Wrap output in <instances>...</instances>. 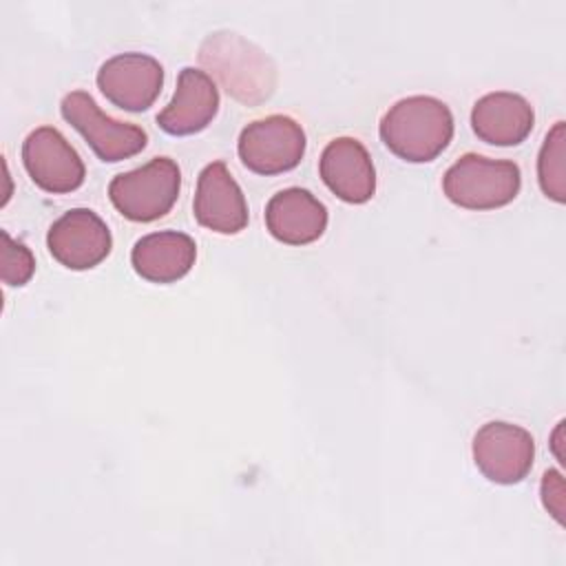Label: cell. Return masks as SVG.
<instances>
[{
	"label": "cell",
	"mask_w": 566,
	"mask_h": 566,
	"mask_svg": "<svg viewBox=\"0 0 566 566\" xmlns=\"http://www.w3.org/2000/svg\"><path fill=\"white\" fill-rule=\"evenodd\" d=\"M451 108L433 95H409L398 99L380 119L382 144L411 164L433 161L453 139Z\"/></svg>",
	"instance_id": "6da1fadb"
},
{
	"label": "cell",
	"mask_w": 566,
	"mask_h": 566,
	"mask_svg": "<svg viewBox=\"0 0 566 566\" xmlns=\"http://www.w3.org/2000/svg\"><path fill=\"white\" fill-rule=\"evenodd\" d=\"M199 62L241 104L256 106L276 88L270 55L234 31L210 33L199 46Z\"/></svg>",
	"instance_id": "7a4b0ae2"
},
{
	"label": "cell",
	"mask_w": 566,
	"mask_h": 566,
	"mask_svg": "<svg viewBox=\"0 0 566 566\" xmlns=\"http://www.w3.org/2000/svg\"><path fill=\"white\" fill-rule=\"evenodd\" d=\"M522 188L520 166L511 159H489L467 153L455 159L444 177L447 199L467 210H493L511 203Z\"/></svg>",
	"instance_id": "3957f363"
},
{
	"label": "cell",
	"mask_w": 566,
	"mask_h": 566,
	"mask_svg": "<svg viewBox=\"0 0 566 566\" xmlns=\"http://www.w3.org/2000/svg\"><path fill=\"white\" fill-rule=\"evenodd\" d=\"M181 190V170L170 157H155L148 164L119 172L108 184V199L128 221L148 223L170 212Z\"/></svg>",
	"instance_id": "277c9868"
},
{
	"label": "cell",
	"mask_w": 566,
	"mask_h": 566,
	"mask_svg": "<svg viewBox=\"0 0 566 566\" xmlns=\"http://www.w3.org/2000/svg\"><path fill=\"white\" fill-rule=\"evenodd\" d=\"M60 113L102 161L115 164L128 159L148 144V135L142 126L108 117L86 91L66 93L60 102Z\"/></svg>",
	"instance_id": "5b68a950"
},
{
	"label": "cell",
	"mask_w": 566,
	"mask_h": 566,
	"mask_svg": "<svg viewBox=\"0 0 566 566\" xmlns=\"http://www.w3.org/2000/svg\"><path fill=\"white\" fill-rule=\"evenodd\" d=\"M305 130L287 115L250 122L237 142L241 164L256 175H279L296 168L305 155Z\"/></svg>",
	"instance_id": "8992f818"
},
{
	"label": "cell",
	"mask_w": 566,
	"mask_h": 566,
	"mask_svg": "<svg viewBox=\"0 0 566 566\" xmlns=\"http://www.w3.org/2000/svg\"><path fill=\"white\" fill-rule=\"evenodd\" d=\"M473 462L495 484H517L533 469V436L513 422L491 420L473 436Z\"/></svg>",
	"instance_id": "52a82bcc"
},
{
	"label": "cell",
	"mask_w": 566,
	"mask_h": 566,
	"mask_svg": "<svg viewBox=\"0 0 566 566\" xmlns=\"http://www.w3.org/2000/svg\"><path fill=\"white\" fill-rule=\"evenodd\" d=\"M22 164L33 184L53 195L77 190L86 177L80 153L53 126H38L24 137Z\"/></svg>",
	"instance_id": "ba28073f"
},
{
	"label": "cell",
	"mask_w": 566,
	"mask_h": 566,
	"mask_svg": "<svg viewBox=\"0 0 566 566\" xmlns=\"http://www.w3.org/2000/svg\"><path fill=\"white\" fill-rule=\"evenodd\" d=\"M97 88L122 111H148L161 93L164 66L146 53L128 51L108 57L97 71Z\"/></svg>",
	"instance_id": "9c48e42d"
},
{
	"label": "cell",
	"mask_w": 566,
	"mask_h": 566,
	"mask_svg": "<svg viewBox=\"0 0 566 566\" xmlns=\"http://www.w3.org/2000/svg\"><path fill=\"white\" fill-rule=\"evenodd\" d=\"M46 248L60 265L69 270H91L111 254L113 237L97 212L71 208L51 223Z\"/></svg>",
	"instance_id": "30bf717a"
},
{
	"label": "cell",
	"mask_w": 566,
	"mask_h": 566,
	"mask_svg": "<svg viewBox=\"0 0 566 566\" xmlns=\"http://www.w3.org/2000/svg\"><path fill=\"white\" fill-rule=\"evenodd\" d=\"M192 214L199 226L219 234H237L248 226L245 195L226 161H210L199 172Z\"/></svg>",
	"instance_id": "8fae6325"
},
{
	"label": "cell",
	"mask_w": 566,
	"mask_h": 566,
	"mask_svg": "<svg viewBox=\"0 0 566 566\" xmlns=\"http://www.w3.org/2000/svg\"><path fill=\"white\" fill-rule=\"evenodd\" d=\"M219 111V88L214 80L195 66H184L177 77L172 99L157 113V126L168 135H195L203 130Z\"/></svg>",
	"instance_id": "7c38bea8"
},
{
	"label": "cell",
	"mask_w": 566,
	"mask_h": 566,
	"mask_svg": "<svg viewBox=\"0 0 566 566\" xmlns=\"http://www.w3.org/2000/svg\"><path fill=\"white\" fill-rule=\"evenodd\" d=\"M323 184L347 203H365L376 192V170L367 148L356 137L332 139L318 159Z\"/></svg>",
	"instance_id": "4fadbf2b"
},
{
	"label": "cell",
	"mask_w": 566,
	"mask_h": 566,
	"mask_svg": "<svg viewBox=\"0 0 566 566\" xmlns=\"http://www.w3.org/2000/svg\"><path fill=\"white\" fill-rule=\"evenodd\" d=\"M265 228L287 245H307L323 237L327 208L305 188H285L272 195L265 206Z\"/></svg>",
	"instance_id": "5bb4252c"
},
{
	"label": "cell",
	"mask_w": 566,
	"mask_h": 566,
	"mask_svg": "<svg viewBox=\"0 0 566 566\" xmlns=\"http://www.w3.org/2000/svg\"><path fill=\"white\" fill-rule=\"evenodd\" d=\"M535 124L533 106L526 97L511 91L482 95L471 108L473 133L491 146L522 144Z\"/></svg>",
	"instance_id": "9a60e30c"
},
{
	"label": "cell",
	"mask_w": 566,
	"mask_h": 566,
	"mask_svg": "<svg viewBox=\"0 0 566 566\" xmlns=\"http://www.w3.org/2000/svg\"><path fill=\"white\" fill-rule=\"evenodd\" d=\"M197 259V243L190 234L159 230L144 234L130 250L133 270L150 283H175L190 272Z\"/></svg>",
	"instance_id": "2e32d148"
},
{
	"label": "cell",
	"mask_w": 566,
	"mask_h": 566,
	"mask_svg": "<svg viewBox=\"0 0 566 566\" xmlns=\"http://www.w3.org/2000/svg\"><path fill=\"white\" fill-rule=\"evenodd\" d=\"M564 144H566V124L557 122L548 135L544 137V144L537 155V181L542 192L557 201H566V186H564Z\"/></svg>",
	"instance_id": "e0dca14e"
},
{
	"label": "cell",
	"mask_w": 566,
	"mask_h": 566,
	"mask_svg": "<svg viewBox=\"0 0 566 566\" xmlns=\"http://www.w3.org/2000/svg\"><path fill=\"white\" fill-rule=\"evenodd\" d=\"M0 237H2V254H0L2 281L7 285H13V287L18 285L20 287L33 276L35 259H33L31 250L24 243L11 239L7 230H2Z\"/></svg>",
	"instance_id": "ac0fdd59"
},
{
	"label": "cell",
	"mask_w": 566,
	"mask_h": 566,
	"mask_svg": "<svg viewBox=\"0 0 566 566\" xmlns=\"http://www.w3.org/2000/svg\"><path fill=\"white\" fill-rule=\"evenodd\" d=\"M542 502L546 511L564 524V480L562 473L555 469H548L542 478Z\"/></svg>",
	"instance_id": "d6986e66"
}]
</instances>
